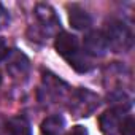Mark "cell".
<instances>
[{"label": "cell", "mask_w": 135, "mask_h": 135, "mask_svg": "<svg viewBox=\"0 0 135 135\" xmlns=\"http://www.w3.org/2000/svg\"><path fill=\"white\" fill-rule=\"evenodd\" d=\"M54 48L59 56H62L78 73H86L92 69V64L84 51L80 49L78 38L69 32H62L57 35Z\"/></svg>", "instance_id": "obj_1"}, {"label": "cell", "mask_w": 135, "mask_h": 135, "mask_svg": "<svg viewBox=\"0 0 135 135\" xmlns=\"http://www.w3.org/2000/svg\"><path fill=\"white\" fill-rule=\"evenodd\" d=\"M108 48L114 49L116 52L121 51H127L132 46V32L129 29V26L122 21H110L107 24V29L103 32Z\"/></svg>", "instance_id": "obj_2"}, {"label": "cell", "mask_w": 135, "mask_h": 135, "mask_svg": "<svg viewBox=\"0 0 135 135\" xmlns=\"http://www.w3.org/2000/svg\"><path fill=\"white\" fill-rule=\"evenodd\" d=\"M83 46H84V52H86L88 56H95V57L105 56L107 51L110 49V48H108V43H107V38H105L103 32H100V30H92V32H89V33L84 37Z\"/></svg>", "instance_id": "obj_3"}, {"label": "cell", "mask_w": 135, "mask_h": 135, "mask_svg": "<svg viewBox=\"0 0 135 135\" xmlns=\"http://www.w3.org/2000/svg\"><path fill=\"white\" fill-rule=\"evenodd\" d=\"M5 59H7V69L13 76L26 75V72L29 70V59L18 49L8 51Z\"/></svg>", "instance_id": "obj_4"}, {"label": "cell", "mask_w": 135, "mask_h": 135, "mask_svg": "<svg viewBox=\"0 0 135 135\" xmlns=\"http://www.w3.org/2000/svg\"><path fill=\"white\" fill-rule=\"evenodd\" d=\"M69 21H70V26L76 30H84L92 24L89 13L76 3L69 5Z\"/></svg>", "instance_id": "obj_5"}, {"label": "cell", "mask_w": 135, "mask_h": 135, "mask_svg": "<svg viewBox=\"0 0 135 135\" xmlns=\"http://www.w3.org/2000/svg\"><path fill=\"white\" fill-rule=\"evenodd\" d=\"M100 130L105 133V135H114L118 130H119V124H121V110L119 108H113V110H108L105 111L100 119Z\"/></svg>", "instance_id": "obj_6"}, {"label": "cell", "mask_w": 135, "mask_h": 135, "mask_svg": "<svg viewBox=\"0 0 135 135\" xmlns=\"http://www.w3.org/2000/svg\"><path fill=\"white\" fill-rule=\"evenodd\" d=\"M7 135H32V127L26 118L16 116L7 122Z\"/></svg>", "instance_id": "obj_7"}, {"label": "cell", "mask_w": 135, "mask_h": 135, "mask_svg": "<svg viewBox=\"0 0 135 135\" xmlns=\"http://www.w3.org/2000/svg\"><path fill=\"white\" fill-rule=\"evenodd\" d=\"M64 130V118L56 114V116H49L48 119L43 121L41 124V132L43 135H60Z\"/></svg>", "instance_id": "obj_8"}, {"label": "cell", "mask_w": 135, "mask_h": 135, "mask_svg": "<svg viewBox=\"0 0 135 135\" xmlns=\"http://www.w3.org/2000/svg\"><path fill=\"white\" fill-rule=\"evenodd\" d=\"M119 132L121 135H135V119L132 116H127L119 124Z\"/></svg>", "instance_id": "obj_9"}, {"label": "cell", "mask_w": 135, "mask_h": 135, "mask_svg": "<svg viewBox=\"0 0 135 135\" xmlns=\"http://www.w3.org/2000/svg\"><path fill=\"white\" fill-rule=\"evenodd\" d=\"M65 135H88V129L84 126H73Z\"/></svg>", "instance_id": "obj_10"}, {"label": "cell", "mask_w": 135, "mask_h": 135, "mask_svg": "<svg viewBox=\"0 0 135 135\" xmlns=\"http://www.w3.org/2000/svg\"><path fill=\"white\" fill-rule=\"evenodd\" d=\"M8 21H10V18H8V13L5 11V8L0 5V29H3L7 24H8Z\"/></svg>", "instance_id": "obj_11"}, {"label": "cell", "mask_w": 135, "mask_h": 135, "mask_svg": "<svg viewBox=\"0 0 135 135\" xmlns=\"http://www.w3.org/2000/svg\"><path fill=\"white\" fill-rule=\"evenodd\" d=\"M7 54H8L7 43H5V40H3V38H0V60L5 59V57H7Z\"/></svg>", "instance_id": "obj_12"}]
</instances>
